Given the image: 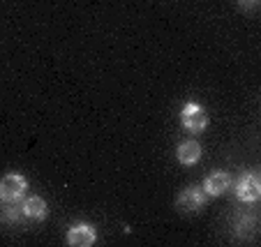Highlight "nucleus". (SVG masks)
Returning <instances> with one entry per match:
<instances>
[{
  "instance_id": "1",
  "label": "nucleus",
  "mask_w": 261,
  "mask_h": 247,
  "mask_svg": "<svg viewBox=\"0 0 261 247\" xmlns=\"http://www.w3.org/2000/svg\"><path fill=\"white\" fill-rule=\"evenodd\" d=\"M180 123H182V127L185 129L199 134V132H203V129L208 127V114L203 111L201 104L188 102L185 106H182V111H180Z\"/></svg>"
},
{
  "instance_id": "2",
  "label": "nucleus",
  "mask_w": 261,
  "mask_h": 247,
  "mask_svg": "<svg viewBox=\"0 0 261 247\" xmlns=\"http://www.w3.org/2000/svg\"><path fill=\"white\" fill-rule=\"evenodd\" d=\"M28 189V180L21 173H7L0 178V199L3 201H19Z\"/></svg>"
},
{
  "instance_id": "3",
  "label": "nucleus",
  "mask_w": 261,
  "mask_h": 247,
  "mask_svg": "<svg viewBox=\"0 0 261 247\" xmlns=\"http://www.w3.org/2000/svg\"><path fill=\"white\" fill-rule=\"evenodd\" d=\"M233 189H236V197L241 199V201H256V199L261 197V180L256 173H243L241 178L236 180V185H233Z\"/></svg>"
},
{
  "instance_id": "4",
  "label": "nucleus",
  "mask_w": 261,
  "mask_h": 247,
  "mask_svg": "<svg viewBox=\"0 0 261 247\" xmlns=\"http://www.w3.org/2000/svg\"><path fill=\"white\" fill-rule=\"evenodd\" d=\"M203 203H206V192H203L201 187L182 189V192L178 194V199H176L178 210H182V213H197V210H201L203 208Z\"/></svg>"
},
{
  "instance_id": "5",
  "label": "nucleus",
  "mask_w": 261,
  "mask_h": 247,
  "mask_svg": "<svg viewBox=\"0 0 261 247\" xmlns=\"http://www.w3.org/2000/svg\"><path fill=\"white\" fill-rule=\"evenodd\" d=\"M97 240V233L90 224H76L67 231V245L72 247H90Z\"/></svg>"
},
{
  "instance_id": "6",
  "label": "nucleus",
  "mask_w": 261,
  "mask_h": 247,
  "mask_svg": "<svg viewBox=\"0 0 261 247\" xmlns=\"http://www.w3.org/2000/svg\"><path fill=\"white\" fill-rule=\"evenodd\" d=\"M229 187H231V178H229L227 171H213L203 183V192L208 197H222Z\"/></svg>"
},
{
  "instance_id": "7",
  "label": "nucleus",
  "mask_w": 261,
  "mask_h": 247,
  "mask_svg": "<svg viewBox=\"0 0 261 247\" xmlns=\"http://www.w3.org/2000/svg\"><path fill=\"white\" fill-rule=\"evenodd\" d=\"M176 157H178V162L185 164V167L197 164L199 159H201V146H199V141H182L176 148Z\"/></svg>"
},
{
  "instance_id": "8",
  "label": "nucleus",
  "mask_w": 261,
  "mask_h": 247,
  "mask_svg": "<svg viewBox=\"0 0 261 247\" xmlns=\"http://www.w3.org/2000/svg\"><path fill=\"white\" fill-rule=\"evenodd\" d=\"M49 208H46V201L42 197H28L23 201V215L30 219H44Z\"/></svg>"
},
{
  "instance_id": "9",
  "label": "nucleus",
  "mask_w": 261,
  "mask_h": 247,
  "mask_svg": "<svg viewBox=\"0 0 261 247\" xmlns=\"http://www.w3.org/2000/svg\"><path fill=\"white\" fill-rule=\"evenodd\" d=\"M238 3H241V7H247V10H250V7H254L259 0H238Z\"/></svg>"
}]
</instances>
